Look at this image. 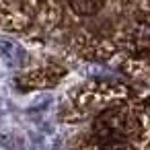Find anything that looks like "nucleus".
<instances>
[{
  "label": "nucleus",
  "mask_w": 150,
  "mask_h": 150,
  "mask_svg": "<svg viewBox=\"0 0 150 150\" xmlns=\"http://www.w3.org/2000/svg\"><path fill=\"white\" fill-rule=\"evenodd\" d=\"M146 105L125 97L123 101L105 105L99 113H95L84 144L107 148H134L142 144L140 138H146Z\"/></svg>",
  "instance_id": "obj_1"
},
{
  "label": "nucleus",
  "mask_w": 150,
  "mask_h": 150,
  "mask_svg": "<svg viewBox=\"0 0 150 150\" xmlns=\"http://www.w3.org/2000/svg\"><path fill=\"white\" fill-rule=\"evenodd\" d=\"M37 0H0V8L13 17H25L29 11H33Z\"/></svg>",
  "instance_id": "obj_2"
}]
</instances>
